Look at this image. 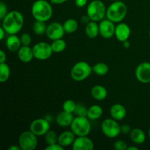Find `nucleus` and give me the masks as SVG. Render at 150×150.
<instances>
[{"label":"nucleus","mask_w":150,"mask_h":150,"mask_svg":"<svg viewBox=\"0 0 150 150\" xmlns=\"http://www.w3.org/2000/svg\"><path fill=\"white\" fill-rule=\"evenodd\" d=\"M1 21V26L8 35H17L24 24L23 16L17 10L9 12Z\"/></svg>","instance_id":"nucleus-1"},{"label":"nucleus","mask_w":150,"mask_h":150,"mask_svg":"<svg viewBox=\"0 0 150 150\" xmlns=\"http://www.w3.org/2000/svg\"><path fill=\"white\" fill-rule=\"evenodd\" d=\"M31 13L35 20L48 21L53 16L51 3L46 0H36L32 4Z\"/></svg>","instance_id":"nucleus-2"},{"label":"nucleus","mask_w":150,"mask_h":150,"mask_svg":"<svg viewBox=\"0 0 150 150\" xmlns=\"http://www.w3.org/2000/svg\"><path fill=\"white\" fill-rule=\"evenodd\" d=\"M127 7L122 1H114L108 7L106 11V18L114 23H120L126 17Z\"/></svg>","instance_id":"nucleus-3"},{"label":"nucleus","mask_w":150,"mask_h":150,"mask_svg":"<svg viewBox=\"0 0 150 150\" xmlns=\"http://www.w3.org/2000/svg\"><path fill=\"white\" fill-rule=\"evenodd\" d=\"M107 8L101 0H93L89 3L86 14L93 21H101L106 16Z\"/></svg>","instance_id":"nucleus-4"},{"label":"nucleus","mask_w":150,"mask_h":150,"mask_svg":"<svg viewBox=\"0 0 150 150\" xmlns=\"http://www.w3.org/2000/svg\"><path fill=\"white\" fill-rule=\"evenodd\" d=\"M92 67L85 61L76 63L70 70V76L75 81L80 82L86 80L92 73Z\"/></svg>","instance_id":"nucleus-5"},{"label":"nucleus","mask_w":150,"mask_h":150,"mask_svg":"<svg viewBox=\"0 0 150 150\" xmlns=\"http://www.w3.org/2000/svg\"><path fill=\"white\" fill-rule=\"evenodd\" d=\"M89 119L86 117H74L70 125V130L77 136H87L92 130Z\"/></svg>","instance_id":"nucleus-6"},{"label":"nucleus","mask_w":150,"mask_h":150,"mask_svg":"<svg viewBox=\"0 0 150 150\" xmlns=\"http://www.w3.org/2000/svg\"><path fill=\"white\" fill-rule=\"evenodd\" d=\"M38 137L30 130L22 132L18 138V145L21 150H35L38 144Z\"/></svg>","instance_id":"nucleus-7"},{"label":"nucleus","mask_w":150,"mask_h":150,"mask_svg":"<svg viewBox=\"0 0 150 150\" xmlns=\"http://www.w3.org/2000/svg\"><path fill=\"white\" fill-rule=\"evenodd\" d=\"M121 125L113 118L105 119L101 124V130L104 136L110 139L117 138L121 133Z\"/></svg>","instance_id":"nucleus-8"},{"label":"nucleus","mask_w":150,"mask_h":150,"mask_svg":"<svg viewBox=\"0 0 150 150\" xmlns=\"http://www.w3.org/2000/svg\"><path fill=\"white\" fill-rule=\"evenodd\" d=\"M32 50L35 58L41 61L48 59L54 53L51 44L45 42H38L32 47Z\"/></svg>","instance_id":"nucleus-9"},{"label":"nucleus","mask_w":150,"mask_h":150,"mask_svg":"<svg viewBox=\"0 0 150 150\" xmlns=\"http://www.w3.org/2000/svg\"><path fill=\"white\" fill-rule=\"evenodd\" d=\"M29 130L37 136H44L50 130V122L46 118H38L30 123Z\"/></svg>","instance_id":"nucleus-10"},{"label":"nucleus","mask_w":150,"mask_h":150,"mask_svg":"<svg viewBox=\"0 0 150 150\" xmlns=\"http://www.w3.org/2000/svg\"><path fill=\"white\" fill-rule=\"evenodd\" d=\"M65 32H64L63 24L59 22H52L48 25L45 35L48 37V39L51 40L61 39L64 37Z\"/></svg>","instance_id":"nucleus-11"},{"label":"nucleus","mask_w":150,"mask_h":150,"mask_svg":"<svg viewBox=\"0 0 150 150\" xmlns=\"http://www.w3.org/2000/svg\"><path fill=\"white\" fill-rule=\"evenodd\" d=\"M135 76L141 83H150V62H144L139 64L135 70Z\"/></svg>","instance_id":"nucleus-12"},{"label":"nucleus","mask_w":150,"mask_h":150,"mask_svg":"<svg viewBox=\"0 0 150 150\" xmlns=\"http://www.w3.org/2000/svg\"><path fill=\"white\" fill-rule=\"evenodd\" d=\"M109 19H103L99 23L100 35L105 39H110L115 35L116 26Z\"/></svg>","instance_id":"nucleus-13"},{"label":"nucleus","mask_w":150,"mask_h":150,"mask_svg":"<svg viewBox=\"0 0 150 150\" xmlns=\"http://www.w3.org/2000/svg\"><path fill=\"white\" fill-rule=\"evenodd\" d=\"M94 142L87 136H77L72 145L73 150H92L94 149Z\"/></svg>","instance_id":"nucleus-14"},{"label":"nucleus","mask_w":150,"mask_h":150,"mask_svg":"<svg viewBox=\"0 0 150 150\" xmlns=\"http://www.w3.org/2000/svg\"><path fill=\"white\" fill-rule=\"evenodd\" d=\"M130 34H131V29L127 23L120 22L116 26L114 36L120 42H123L124 41L127 40L130 38Z\"/></svg>","instance_id":"nucleus-15"},{"label":"nucleus","mask_w":150,"mask_h":150,"mask_svg":"<svg viewBox=\"0 0 150 150\" xmlns=\"http://www.w3.org/2000/svg\"><path fill=\"white\" fill-rule=\"evenodd\" d=\"M76 136L73 133V132L70 130H65L63 131L58 136V144L63 146L64 148L73 145Z\"/></svg>","instance_id":"nucleus-16"},{"label":"nucleus","mask_w":150,"mask_h":150,"mask_svg":"<svg viewBox=\"0 0 150 150\" xmlns=\"http://www.w3.org/2000/svg\"><path fill=\"white\" fill-rule=\"evenodd\" d=\"M73 120H74L73 114L66 112L64 111L60 112L56 117V122L59 126L62 127H70Z\"/></svg>","instance_id":"nucleus-17"},{"label":"nucleus","mask_w":150,"mask_h":150,"mask_svg":"<svg viewBox=\"0 0 150 150\" xmlns=\"http://www.w3.org/2000/svg\"><path fill=\"white\" fill-rule=\"evenodd\" d=\"M110 114L111 118L117 121H120L125 118L127 115V110L125 107L120 103H115L110 108Z\"/></svg>","instance_id":"nucleus-18"},{"label":"nucleus","mask_w":150,"mask_h":150,"mask_svg":"<svg viewBox=\"0 0 150 150\" xmlns=\"http://www.w3.org/2000/svg\"><path fill=\"white\" fill-rule=\"evenodd\" d=\"M18 57L19 60L23 63H29L35 58L32 48L29 45H22L20 49L17 51Z\"/></svg>","instance_id":"nucleus-19"},{"label":"nucleus","mask_w":150,"mask_h":150,"mask_svg":"<svg viewBox=\"0 0 150 150\" xmlns=\"http://www.w3.org/2000/svg\"><path fill=\"white\" fill-rule=\"evenodd\" d=\"M6 46L11 52H17L22 46L20 38L16 35H9L6 40Z\"/></svg>","instance_id":"nucleus-20"},{"label":"nucleus","mask_w":150,"mask_h":150,"mask_svg":"<svg viewBox=\"0 0 150 150\" xmlns=\"http://www.w3.org/2000/svg\"><path fill=\"white\" fill-rule=\"evenodd\" d=\"M91 95L96 100L102 101L108 96V91L102 85H95L91 89Z\"/></svg>","instance_id":"nucleus-21"},{"label":"nucleus","mask_w":150,"mask_h":150,"mask_svg":"<svg viewBox=\"0 0 150 150\" xmlns=\"http://www.w3.org/2000/svg\"><path fill=\"white\" fill-rule=\"evenodd\" d=\"M130 138L132 142L136 144H142L146 141V134L140 128H134L130 133Z\"/></svg>","instance_id":"nucleus-22"},{"label":"nucleus","mask_w":150,"mask_h":150,"mask_svg":"<svg viewBox=\"0 0 150 150\" xmlns=\"http://www.w3.org/2000/svg\"><path fill=\"white\" fill-rule=\"evenodd\" d=\"M85 34L89 38H95L100 35L99 24L96 21H91L85 27Z\"/></svg>","instance_id":"nucleus-23"},{"label":"nucleus","mask_w":150,"mask_h":150,"mask_svg":"<svg viewBox=\"0 0 150 150\" xmlns=\"http://www.w3.org/2000/svg\"><path fill=\"white\" fill-rule=\"evenodd\" d=\"M103 108L99 105H91L88 108L87 117L90 120H97L100 118L103 115Z\"/></svg>","instance_id":"nucleus-24"},{"label":"nucleus","mask_w":150,"mask_h":150,"mask_svg":"<svg viewBox=\"0 0 150 150\" xmlns=\"http://www.w3.org/2000/svg\"><path fill=\"white\" fill-rule=\"evenodd\" d=\"M64 32L67 34H73L76 32L79 28L78 21L74 18H68L63 23Z\"/></svg>","instance_id":"nucleus-25"},{"label":"nucleus","mask_w":150,"mask_h":150,"mask_svg":"<svg viewBox=\"0 0 150 150\" xmlns=\"http://www.w3.org/2000/svg\"><path fill=\"white\" fill-rule=\"evenodd\" d=\"M51 48L53 50V52L57 53H62L65 50L66 47H67V43L65 41L61 38V39H57L52 40V42L51 43Z\"/></svg>","instance_id":"nucleus-26"},{"label":"nucleus","mask_w":150,"mask_h":150,"mask_svg":"<svg viewBox=\"0 0 150 150\" xmlns=\"http://www.w3.org/2000/svg\"><path fill=\"white\" fill-rule=\"evenodd\" d=\"M108 66L104 62H98L92 67L93 73L99 76H105L108 73Z\"/></svg>","instance_id":"nucleus-27"},{"label":"nucleus","mask_w":150,"mask_h":150,"mask_svg":"<svg viewBox=\"0 0 150 150\" xmlns=\"http://www.w3.org/2000/svg\"><path fill=\"white\" fill-rule=\"evenodd\" d=\"M46 24L45 21H36L34 22L32 25V30L35 34L38 35H42L45 34L47 29Z\"/></svg>","instance_id":"nucleus-28"},{"label":"nucleus","mask_w":150,"mask_h":150,"mask_svg":"<svg viewBox=\"0 0 150 150\" xmlns=\"http://www.w3.org/2000/svg\"><path fill=\"white\" fill-rule=\"evenodd\" d=\"M10 76V68L8 64L0 63V82L4 83L9 79Z\"/></svg>","instance_id":"nucleus-29"},{"label":"nucleus","mask_w":150,"mask_h":150,"mask_svg":"<svg viewBox=\"0 0 150 150\" xmlns=\"http://www.w3.org/2000/svg\"><path fill=\"white\" fill-rule=\"evenodd\" d=\"M58 136L55 131L50 130L44 136V139H45V143L48 145L54 144L58 143Z\"/></svg>","instance_id":"nucleus-30"},{"label":"nucleus","mask_w":150,"mask_h":150,"mask_svg":"<svg viewBox=\"0 0 150 150\" xmlns=\"http://www.w3.org/2000/svg\"><path fill=\"white\" fill-rule=\"evenodd\" d=\"M76 105H77V103L74 100H67L62 104V111L71 113V114H74Z\"/></svg>","instance_id":"nucleus-31"},{"label":"nucleus","mask_w":150,"mask_h":150,"mask_svg":"<svg viewBox=\"0 0 150 150\" xmlns=\"http://www.w3.org/2000/svg\"><path fill=\"white\" fill-rule=\"evenodd\" d=\"M88 108L83 104L77 103L76 108L75 109L74 114L77 117H87Z\"/></svg>","instance_id":"nucleus-32"},{"label":"nucleus","mask_w":150,"mask_h":150,"mask_svg":"<svg viewBox=\"0 0 150 150\" xmlns=\"http://www.w3.org/2000/svg\"><path fill=\"white\" fill-rule=\"evenodd\" d=\"M114 148L116 150H127L128 146L125 141L117 140L114 143Z\"/></svg>","instance_id":"nucleus-33"},{"label":"nucleus","mask_w":150,"mask_h":150,"mask_svg":"<svg viewBox=\"0 0 150 150\" xmlns=\"http://www.w3.org/2000/svg\"><path fill=\"white\" fill-rule=\"evenodd\" d=\"M20 40L22 45H29L32 42V38L28 33L22 34L20 37Z\"/></svg>","instance_id":"nucleus-34"},{"label":"nucleus","mask_w":150,"mask_h":150,"mask_svg":"<svg viewBox=\"0 0 150 150\" xmlns=\"http://www.w3.org/2000/svg\"><path fill=\"white\" fill-rule=\"evenodd\" d=\"M8 13L9 12L8 10H7V7L6 4L3 2V1H1L0 2V19L2 20Z\"/></svg>","instance_id":"nucleus-35"},{"label":"nucleus","mask_w":150,"mask_h":150,"mask_svg":"<svg viewBox=\"0 0 150 150\" xmlns=\"http://www.w3.org/2000/svg\"><path fill=\"white\" fill-rule=\"evenodd\" d=\"M64 149V148L63 147V146H62L60 144H59L58 143L48 145V146L45 148V150H63Z\"/></svg>","instance_id":"nucleus-36"},{"label":"nucleus","mask_w":150,"mask_h":150,"mask_svg":"<svg viewBox=\"0 0 150 150\" xmlns=\"http://www.w3.org/2000/svg\"><path fill=\"white\" fill-rule=\"evenodd\" d=\"M121 133L124 135H127L130 134V132H131V127L129 125L127 124H124L122 125H121Z\"/></svg>","instance_id":"nucleus-37"},{"label":"nucleus","mask_w":150,"mask_h":150,"mask_svg":"<svg viewBox=\"0 0 150 150\" xmlns=\"http://www.w3.org/2000/svg\"><path fill=\"white\" fill-rule=\"evenodd\" d=\"M88 0H75V4L79 8L85 7L87 4Z\"/></svg>","instance_id":"nucleus-38"},{"label":"nucleus","mask_w":150,"mask_h":150,"mask_svg":"<svg viewBox=\"0 0 150 150\" xmlns=\"http://www.w3.org/2000/svg\"><path fill=\"white\" fill-rule=\"evenodd\" d=\"M7 59V55L3 50L0 51V63H4Z\"/></svg>","instance_id":"nucleus-39"},{"label":"nucleus","mask_w":150,"mask_h":150,"mask_svg":"<svg viewBox=\"0 0 150 150\" xmlns=\"http://www.w3.org/2000/svg\"><path fill=\"white\" fill-rule=\"evenodd\" d=\"M81 21L82 23H85V24H87L89 21H91V19H90V18L88 16V15L86 14V15H85V16H82V18H81Z\"/></svg>","instance_id":"nucleus-40"},{"label":"nucleus","mask_w":150,"mask_h":150,"mask_svg":"<svg viewBox=\"0 0 150 150\" xmlns=\"http://www.w3.org/2000/svg\"><path fill=\"white\" fill-rule=\"evenodd\" d=\"M67 1V0H50V2L54 4H62Z\"/></svg>","instance_id":"nucleus-41"},{"label":"nucleus","mask_w":150,"mask_h":150,"mask_svg":"<svg viewBox=\"0 0 150 150\" xmlns=\"http://www.w3.org/2000/svg\"><path fill=\"white\" fill-rule=\"evenodd\" d=\"M6 33H7V32L4 30V28H3L2 26H1V28H0V40H2L4 39Z\"/></svg>","instance_id":"nucleus-42"},{"label":"nucleus","mask_w":150,"mask_h":150,"mask_svg":"<svg viewBox=\"0 0 150 150\" xmlns=\"http://www.w3.org/2000/svg\"><path fill=\"white\" fill-rule=\"evenodd\" d=\"M8 150H21L20 146H17V145H12L8 148Z\"/></svg>","instance_id":"nucleus-43"},{"label":"nucleus","mask_w":150,"mask_h":150,"mask_svg":"<svg viewBox=\"0 0 150 150\" xmlns=\"http://www.w3.org/2000/svg\"><path fill=\"white\" fill-rule=\"evenodd\" d=\"M122 43H123V47H124V48H130V41L128 40H127L124 41V42H123Z\"/></svg>","instance_id":"nucleus-44"},{"label":"nucleus","mask_w":150,"mask_h":150,"mask_svg":"<svg viewBox=\"0 0 150 150\" xmlns=\"http://www.w3.org/2000/svg\"><path fill=\"white\" fill-rule=\"evenodd\" d=\"M127 150H139V148L136 147V146H128V148H127Z\"/></svg>","instance_id":"nucleus-45"},{"label":"nucleus","mask_w":150,"mask_h":150,"mask_svg":"<svg viewBox=\"0 0 150 150\" xmlns=\"http://www.w3.org/2000/svg\"><path fill=\"white\" fill-rule=\"evenodd\" d=\"M148 136H149V139H150V127H149V131H148Z\"/></svg>","instance_id":"nucleus-46"},{"label":"nucleus","mask_w":150,"mask_h":150,"mask_svg":"<svg viewBox=\"0 0 150 150\" xmlns=\"http://www.w3.org/2000/svg\"><path fill=\"white\" fill-rule=\"evenodd\" d=\"M149 38H150V29H149Z\"/></svg>","instance_id":"nucleus-47"},{"label":"nucleus","mask_w":150,"mask_h":150,"mask_svg":"<svg viewBox=\"0 0 150 150\" xmlns=\"http://www.w3.org/2000/svg\"><path fill=\"white\" fill-rule=\"evenodd\" d=\"M114 1H122V0H114Z\"/></svg>","instance_id":"nucleus-48"}]
</instances>
